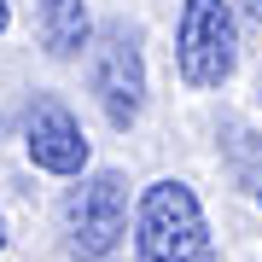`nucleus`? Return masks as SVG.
I'll return each mask as SVG.
<instances>
[{"mask_svg": "<svg viewBox=\"0 0 262 262\" xmlns=\"http://www.w3.org/2000/svg\"><path fill=\"white\" fill-rule=\"evenodd\" d=\"M134 256L140 262H215L204 204L187 181H151L134 198Z\"/></svg>", "mask_w": 262, "mask_h": 262, "instance_id": "obj_1", "label": "nucleus"}, {"mask_svg": "<svg viewBox=\"0 0 262 262\" xmlns=\"http://www.w3.org/2000/svg\"><path fill=\"white\" fill-rule=\"evenodd\" d=\"M175 70L187 88H227V76L239 70V18L227 0H181Z\"/></svg>", "mask_w": 262, "mask_h": 262, "instance_id": "obj_2", "label": "nucleus"}, {"mask_svg": "<svg viewBox=\"0 0 262 262\" xmlns=\"http://www.w3.org/2000/svg\"><path fill=\"white\" fill-rule=\"evenodd\" d=\"M128 233V181L117 169H94L64 192V245L76 262H105Z\"/></svg>", "mask_w": 262, "mask_h": 262, "instance_id": "obj_3", "label": "nucleus"}, {"mask_svg": "<svg viewBox=\"0 0 262 262\" xmlns=\"http://www.w3.org/2000/svg\"><path fill=\"white\" fill-rule=\"evenodd\" d=\"M88 82L111 128H134L146 105V58H140V35L128 24H105L88 47Z\"/></svg>", "mask_w": 262, "mask_h": 262, "instance_id": "obj_4", "label": "nucleus"}, {"mask_svg": "<svg viewBox=\"0 0 262 262\" xmlns=\"http://www.w3.org/2000/svg\"><path fill=\"white\" fill-rule=\"evenodd\" d=\"M24 151H29V163L47 169V175H82L88 169V134H82V122L70 117L64 99L41 94L24 111Z\"/></svg>", "mask_w": 262, "mask_h": 262, "instance_id": "obj_5", "label": "nucleus"}, {"mask_svg": "<svg viewBox=\"0 0 262 262\" xmlns=\"http://www.w3.org/2000/svg\"><path fill=\"white\" fill-rule=\"evenodd\" d=\"M41 24V47L53 58H76L82 47H94V18H88V0H41L35 6Z\"/></svg>", "mask_w": 262, "mask_h": 262, "instance_id": "obj_6", "label": "nucleus"}, {"mask_svg": "<svg viewBox=\"0 0 262 262\" xmlns=\"http://www.w3.org/2000/svg\"><path fill=\"white\" fill-rule=\"evenodd\" d=\"M6 24H12V6H6V0H0V35H6Z\"/></svg>", "mask_w": 262, "mask_h": 262, "instance_id": "obj_7", "label": "nucleus"}, {"mask_svg": "<svg viewBox=\"0 0 262 262\" xmlns=\"http://www.w3.org/2000/svg\"><path fill=\"white\" fill-rule=\"evenodd\" d=\"M256 99H262V70H256Z\"/></svg>", "mask_w": 262, "mask_h": 262, "instance_id": "obj_8", "label": "nucleus"}, {"mask_svg": "<svg viewBox=\"0 0 262 262\" xmlns=\"http://www.w3.org/2000/svg\"><path fill=\"white\" fill-rule=\"evenodd\" d=\"M0 239H6V233H0Z\"/></svg>", "mask_w": 262, "mask_h": 262, "instance_id": "obj_9", "label": "nucleus"}]
</instances>
